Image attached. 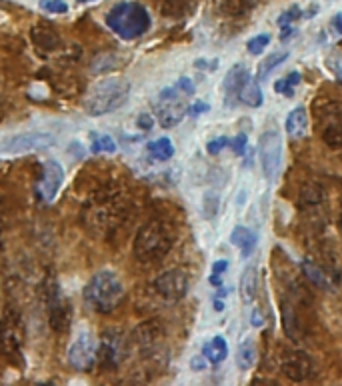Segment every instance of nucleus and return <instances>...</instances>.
Here are the masks:
<instances>
[{
    "label": "nucleus",
    "instance_id": "nucleus-17",
    "mask_svg": "<svg viewBox=\"0 0 342 386\" xmlns=\"http://www.w3.org/2000/svg\"><path fill=\"white\" fill-rule=\"evenodd\" d=\"M132 340L142 353H154L163 340V326L154 321L145 322L132 332Z\"/></svg>",
    "mask_w": 342,
    "mask_h": 386
},
{
    "label": "nucleus",
    "instance_id": "nucleus-12",
    "mask_svg": "<svg viewBox=\"0 0 342 386\" xmlns=\"http://www.w3.org/2000/svg\"><path fill=\"white\" fill-rule=\"evenodd\" d=\"M280 372L293 380V383H304L310 380L314 374V364L310 356L302 351H288L280 360Z\"/></svg>",
    "mask_w": 342,
    "mask_h": 386
},
{
    "label": "nucleus",
    "instance_id": "nucleus-39",
    "mask_svg": "<svg viewBox=\"0 0 342 386\" xmlns=\"http://www.w3.org/2000/svg\"><path fill=\"white\" fill-rule=\"evenodd\" d=\"M227 146H230V138H228V136H218V138H212L211 143L206 145V152H209L211 156H216V154H220Z\"/></svg>",
    "mask_w": 342,
    "mask_h": 386
},
{
    "label": "nucleus",
    "instance_id": "nucleus-23",
    "mask_svg": "<svg viewBox=\"0 0 342 386\" xmlns=\"http://www.w3.org/2000/svg\"><path fill=\"white\" fill-rule=\"evenodd\" d=\"M284 129L288 132V136L293 138H302L307 132H309V113L304 106H296L293 108L288 116H286V122H284Z\"/></svg>",
    "mask_w": 342,
    "mask_h": 386
},
{
    "label": "nucleus",
    "instance_id": "nucleus-11",
    "mask_svg": "<svg viewBox=\"0 0 342 386\" xmlns=\"http://www.w3.org/2000/svg\"><path fill=\"white\" fill-rule=\"evenodd\" d=\"M124 358H127V340L122 337V332H118V330L106 332L98 344L100 364L106 369H116Z\"/></svg>",
    "mask_w": 342,
    "mask_h": 386
},
{
    "label": "nucleus",
    "instance_id": "nucleus-8",
    "mask_svg": "<svg viewBox=\"0 0 342 386\" xmlns=\"http://www.w3.org/2000/svg\"><path fill=\"white\" fill-rule=\"evenodd\" d=\"M68 364L74 370L86 372L95 367V362L98 360V344L97 338L92 337L90 330L82 328L79 330V335L72 338L70 346H68Z\"/></svg>",
    "mask_w": 342,
    "mask_h": 386
},
{
    "label": "nucleus",
    "instance_id": "nucleus-3",
    "mask_svg": "<svg viewBox=\"0 0 342 386\" xmlns=\"http://www.w3.org/2000/svg\"><path fill=\"white\" fill-rule=\"evenodd\" d=\"M106 24L122 40H136L150 31L152 20L145 4L136 0H122L108 10Z\"/></svg>",
    "mask_w": 342,
    "mask_h": 386
},
{
    "label": "nucleus",
    "instance_id": "nucleus-28",
    "mask_svg": "<svg viewBox=\"0 0 342 386\" xmlns=\"http://www.w3.org/2000/svg\"><path fill=\"white\" fill-rule=\"evenodd\" d=\"M259 0H222L220 2V13L225 17H245L256 6Z\"/></svg>",
    "mask_w": 342,
    "mask_h": 386
},
{
    "label": "nucleus",
    "instance_id": "nucleus-32",
    "mask_svg": "<svg viewBox=\"0 0 342 386\" xmlns=\"http://www.w3.org/2000/svg\"><path fill=\"white\" fill-rule=\"evenodd\" d=\"M288 58V52L286 50H280V52H272V54H268L264 61H262V65L259 66V81L262 79H266L278 65H282L284 61Z\"/></svg>",
    "mask_w": 342,
    "mask_h": 386
},
{
    "label": "nucleus",
    "instance_id": "nucleus-5",
    "mask_svg": "<svg viewBox=\"0 0 342 386\" xmlns=\"http://www.w3.org/2000/svg\"><path fill=\"white\" fill-rule=\"evenodd\" d=\"M174 244V234L170 226L163 220H148L147 225L140 226V230L134 236L132 252L138 262H158L163 260Z\"/></svg>",
    "mask_w": 342,
    "mask_h": 386
},
{
    "label": "nucleus",
    "instance_id": "nucleus-1",
    "mask_svg": "<svg viewBox=\"0 0 342 386\" xmlns=\"http://www.w3.org/2000/svg\"><path fill=\"white\" fill-rule=\"evenodd\" d=\"M127 212L129 209L122 193L116 186L106 184L92 194L90 202L82 210V223L92 230V234L106 236L124 223Z\"/></svg>",
    "mask_w": 342,
    "mask_h": 386
},
{
    "label": "nucleus",
    "instance_id": "nucleus-7",
    "mask_svg": "<svg viewBox=\"0 0 342 386\" xmlns=\"http://www.w3.org/2000/svg\"><path fill=\"white\" fill-rule=\"evenodd\" d=\"M184 95L180 93L179 86H168L156 98L154 111H156V118L161 122L163 129H172L177 127L180 120L188 113V106L184 104Z\"/></svg>",
    "mask_w": 342,
    "mask_h": 386
},
{
    "label": "nucleus",
    "instance_id": "nucleus-25",
    "mask_svg": "<svg viewBox=\"0 0 342 386\" xmlns=\"http://www.w3.org/2000/svg\"><path fill=\"white\" fill-rule=\"evenodd\" d=\"M230 242H232L234 246L241 248L243 258H248L254 252V248H256L259 236H256V232H252V230L246 228V226H236V228L230 232Z\"/></svg>",
    "mask_w": 342,
    "mask_h": 386
},
{
    "label": "nucleus",
    "instance_id": "nucleus-9",
    "mask_svg": "<svg viewBox=\"0 0 342 386\" xmlns=\"http://www.w3.org/2000/svg\"><path fill=\"white\" fill-rule=\"evenodd\" d=\"M259 154H261V166L266 180H275L282 162V143L277 130H268L262 134Z\"/></svg>",
    "mask_w": 342,
    "mask_h": 386
},
{
    "label": "nucleus",
    "instance_id": "nucleus-46",
    "mask_svg": "<svg viewBox=\"0 0 342 386\" xmlns=\"http://www.w3.org/2000/svg\"><path fill=\"white\" fill-rule=\"evenodd\" d=\"M262 324H264V321H262L261 310H254L252 312V326H262Z\"/></svg>",
    "mask_w": 342,
    "mask_h": 386
},
{
    "label": "nucleus",
    "instance_id": "nucleus-41",
    "mask_svg": "<svg viewBox=\"0 0 342 386\" xmlns=\"http://www.w3.org/2000/svg\"><path fill=\"white\" fill-rule=\"evenodd\" d=\"M246 145H248V138H246V134H238V136H234L232 140H230V146H232V150L241 156V154H245L246 152Z\"/></svg>",
    "mask_w": 342,
    "mask_h": 386
},
{
    "label": "nucleus",
    "instance_id": "nucleus-42",
    "mask_svg": "<svg viewBox=\"0 0 342 386\" xmlns=\"http://www.w3.org/2000/svg\"><path fill=\"white\" fill-rule=\"evenodd\" d=\"M209 111H211V106H209L204 100H196L195 104L188 106V114H190V116H200V114L209 113Z\"/></svg>",
    "mask_w": 342,
    "mask_h": 386
},
{
    "label": "nucleus",
    "instance_id": "nucleus-29",
    "mask_svg": "<svg viewBox=\"0 0 342 386\" xmlns=\"http://www.w3.org/2000/svg\"><path fill=\"white\" fill-rule=\"evenodd\" d=\"M147 148L148 152H150V156L156 159V161H170V159L174 156V145H172V140L166 138V136L148 143Z\"/></svg>",
    "mask_w": 342,
    "mask_h": 386
},
{
    "label": "nucleus",
    "instance_id": "nucleus-16",
    "mask_svg": "<svg viewBox=\"0 0 342 386\" xmlns=\"http://www.w3.org/2000/svg\"><path fill=\"white\" fill-rule=\"evenodd\" d=\"M282 326L286 337L294 342H300L304 337V324L294 298H286V296L282 298Z\"/></svg>",
    "mask_w": 342,
    "mask_h": 386
},
{
    "label": "nucleus",
    "instance_id": "nucleus-45",
    "mask_svg": "<svg viewBox=\"0 0 342 386\" xmlns=\"http://www.w3.org/2000/svg\"><path fill=\"white\" fill-rule=\"evenodd\" d=\"M152 124H154V120H152L150 114H140L138 116V127L142 130H152Z\"/></svg>",
    "mask_w": 342,
    "mask_h": 386
},
{
    "label": "nucleus",
    "instance_id": "nucleus-47",
    "mask_svg": "<svg viewBox=\"0 0 342 386\" xmlns=\"http://www.w3.org/2000/svg\"><path fill=\"white\" fill-rule=\"evenodd\" d=\"M332 26L336 29V33L342 34V15H336L334 20H332Z\"/></svg>",
    "mask_w": 342,
    "mask_h": 386
},
{
    "label": "nucleus",
    "instance_id": "nucleus-34",
    "mask_svg": "<svg viewBox=\"0 0 342 386\" xmlns=\"http://www.w3.org/2000/svg\"><path fill=\"white\" fill-rule=\"evenodd\" d=\"M270 45V34H256V36H252L250 40H248V45H246V49L250 54H254V56H259L262 54V50L266 49Z\"/></svg>",
    "mask_w": 342,
    "mask_h": 386
},
{
    "label": "nucleus",
    "instance_id": "nucleus-48",
    "mask_svg": "<svg viewBox=\"0 0 342 386\" xmlns=\"http://www.w3.org/2000/svg\"><path fill=\"white\" fill-rule=\"evenodd\" d=\"M214 310L216 312H222L225 310V303L222 300H214Z\"/></svg>",
    "mask_w": 342,
    "mask_h": 386
},
{
    "label": "nucleus",
    "instance_id": "nucleus-20",
    "mask_svg": "<svg viewBox=\"0 0 342 386\" xmlns=\"http://www.w3.org/2000/svg\"><path fill=\"white\" fill-rule=\"evenodd\" d=\"M34 47L42 52H54V50L63 49V38L56 33L50 24H36L31 31Z\"/></svg>",
    "mask_w": 342,
    "mask_h": 386
},
{
    "label": "nucleus",
    "instance_id": "nucleus-40",
    "mask_svg": "<svg viewBox=\"0 0 342 386\" xmlns=\"http://www.w3.org/2000/svg\"><path fill=\"white\" fill-rule=\"evenodd\" d=\"M116 150V145L111 136H100L92 143V152H114Z\"/></svg>",
    "mask_w": 342,
    "mask_h": 386
},
{
    "label": "nucleus",
    "instance_id": "nucleus-37",
    "mask_svg": "<svg viewBox=\"0 0 342 386\" xmlns=\"http://www.w3.org/2000/svg\"><path fill=\"white\" fill-rule=\"evenodd\" d=\"M228 260H216L212 264V274H211V284L212 287H222V274L227 273Z\"/></svg>",
    "mask_w": 342,
    "mask_h": 386
},
{
    "label": "nucleus",
    "instance_id": "nucleus-35",
    "mask_svg": "<svg viewBox=\"0 0 342 386\" xmlns=\"http://www.w3.org/2000/svg\"><path fill=\"white\" fill-rule=\"evenodd\" d=\"M326 66H328V70L336 77V81L342 82V52L339 50H334V52H328V56H326Z\"/></svg>",
    "mask_w": 342,
    "mask_h": 386
},
{
    "label": "nucleus",
    "instance_id": "nucleus-31",
    "mask_svg": "<svg viewBox=\"0 0 342 386\" xmlns=\"http://www.w3.org/2000/svg\"><path fill=\"white\" fill-rule=\"evenodd\" d=\"M300 81H302V74H300L298 70H293V72H288L284 79L275 82V93L284 95L286 98H293L294 90H296V86L300 84Z\"/></svg>",
    "mask_w": 342,
    "mask_h": 386
},
{
    "label": "nucleus",
    "instance_id": "nucleus-27",
    "mask_svg": "<svg viewBox=\"0 0 342 386\" xmlns=\"http://www.w3.org/2000/svg\"><path fill=\"white\" fill-rule=\"evenodd\" d=\"M202 354L206 356V360L211 362V364H220L225 358L228 356V346H227V340L220 337H214L212 340H209L204 346H202Z\"/></svg>",
    "mask_w": 342,
    "mask_h": 386
},
{
    "label": "nucleus",
    "instance_id": "nucleus-38",
    "mask_svg": "<svg viewBox=\"0 0 342 386\" xmlns=\"http://www.w3.org/2000/svg\"><path fill=\"white\" fill-rule=\"evenodd\" d=\"M300 17H302V10H300V6H298V4H294V6H291L288 10H284V13L278 17V26L294 24V20H298Z\"/></svg>",
    "mask_w": 342,
    "mask_h": 386
},
{
    "label": "nucleus",
    "instance_id": "nucleus-15",
    "mask_svg": "<svg viewBox=\"0 0 342 386\" xmlns=\"http://www.w3.org/2000/svg\"><path fill=\"white\" fill-rule=\"evenodd\" d=\"M63 180H65V170H63V166L56 161L44 162V172H42V177L38 180V193H40V196H42L47 202L54 200V196L60 191Z\"/></svg>",
    "mask_w": 342,
    "mask_h": 386
},
{
    "label": "nucleus",
    "instance_id": "nucleus-21",
    "mask_svg": "<svg viewBox=\"0 0 342 386\" xmlns=\"http://www.w3.org/2000/svg\"><path fill=\"white\" fill-rule=\"evenodd\" d=\"M302 271L310 280V284H314L316 289L323 290H334L336 289V280H332L334 273L328 266H320L314 260H304L302 262Z\"/></svg>",
    "mask_w": 342,
    "mask_h": 386
},
{
    "label": "nucleus",
    "instance_id": "nucleus-22",
    "mask_svg": "<svg viewBox=\"0 0 342 386\" xmlns=\"http://www.w3.org/2000/svg\"><path fill=\"white\" fill-rule=\"evenodd\" d=\"M325 191L316 182H309L298 191V209L302 212H318L325 207Z\"/></svg>",
    "mask_w": 342,
    "mask_h": 386
},
{
    "label": "nucleus",
    "instance_id": "nucleus-10",
    "mask_svg": "<svg viewBox=\"0 0 342 386\" xmlns=\"http://www.w3.org/2000/svg\"><path fill=\"white\" fill-rule=\"evenodd\" d=\"M190 289V278L188 274L180 268H172L163 273L156 280H154V290L158 296H163L164 300L177 303L186 296V292Z\"/></svg>",
    "mask_w": 342,
    "mask_h": 386
},
{
    "label": "nucleus",
    "instance_id": "nucleus-26",
    "mask_svg": "<svg viewBox=\"0 0 342 386\" xmlns=\"http://www.w3.org/2000/svg\"><path fill=\"white\" fill-rule=\"evenodd\" d=\"M256 292H259V271L254 264H250L243 271V276H241V294H243L245 305L254 303Z\"/></svg>",
    "mask_w": 342,
    "mask_h": 386
},
{
    "label": "nucleus",
    "instance_id": "nucleus-36",
    "mask_svg": "<svg viewBox=\"0 0 342 386\" xmlns=\"http://www.w3.org/2000/svg\"><path fill=\"white\" fill-rule=\"evenodd\" d=\"M40 8L50 15H66L68 13V4L65 0H40Z\"/></svg>",
    "mask_w": 342,
    "mask_h": 386
},
{
    "label": "nucleus",
    "instance_id": "nucleus-50",
    "mask_svg": "<svg viewBox=\"0 0 342 386\" xmlns=\"http://www.w3.org/2000/svg\"><path fill=\"white\" fill-rule=\"evenodd\" d=\"M79 2H92V0H79Z\"/></svg>",
    "mask_w": 342,
    "mask_h": 386
},
{
    "label": "nucleus",
    "instance_id": "nucleus-33",
    "mask_svg": "<svg viewBox=\"0 0 342 386\" xmlns=\"http://www.w3.org/2000/svg\"><path fill=\"white\" fill-rule=\"evenodd\" d=\"M218 207H220V196L216 193H206L202 198V214L206 220H212L218 214Z\"/></svg>",
    "mask_w": 342,
    "mask_h": 386
},
{
    "label": "nucleus",
    "instance_id": "nucleus-24",
    "mask_svg": "<svg viewBox=\"0 0 342 386\" xmlns=\"http://www.w3.org/2000/svg\"><path fill=\"white\" fill-rule=\"evenodd\" d=\"M238 102H243V104L250 106V108H259V106H262L264 95H262L261 84H259V81H256L252 74H248L245 79V82H243L241 93H238Z\"/></svg>",
    "mask_w": 342,
    "mask_h": 386
},
{
    "label": "nucleus",
    "instance_id": "nucleus-13",
    "mask_svg": "<svg viewBox=\"0 0 342 386\" xmlns=\"http://www.w3.org/2000/svg\"><path fill=\"white\" fill-rule=\"evenodd\" d=\"M54 145V136L49 132H24V134H17L13 138H8L2 152L4 154H24V152H34L40 148Z\"/></svg>",
    "mask_w": 342,
    "mask_h": 386
},
{
    "label": "nucleus",
    "instance_id": "nucleus-49",
    "mask_svg": "<svg viewBox=\"0 0 342 386\" xmlns=\"http://www.w3.org/2000/svg\"><path fill=\"white\" fill-rule=\"evenodd\" d=\"M339 230H341V234H342V209H341V216H339Z\"/></svg>",
    "mask_w": 342,
    "mask_h": 386
},
{
    "label": "nucleus",
    "instance_id": "nucleus-2",
    "mask_svg": "<svg viewBox=\"0 0 342 386\" xmlns=\"http://www.w3.org/2000/svg\"><path fill=\"white\" fill-rule=\"evenodd\" d=\"M127 289L114 271H98L84 289V303L98 314H111L122 305Z\"/></svg>",
    "mask_w": 342,
    "mask_h": 386
},
{
    "label": "nucleus",
    "instance_id": "nucleus-18",
    "mask_svg": "<svg viewBox=\"0 0 342 386\" xmlns=\"http://www.w3.org/2000/svg\"><path fill=\"white\" fill-rule=\"evenodd\" d=\"M248 74H250V70L243 63L234 65L228 70L225 82H222V93H225V104L227 106L238 104V93H241V86H243V82Z\"/></svg>",
    "mask_w": 342,
    "mask_h": 386
},
{
    "label": "nucleus",
    "instance_id": "nucleus-30",
    "mask_svg": "<svg viewBox=\"0 0 342 386\" xmlns=\"http://www.w3.org/2000/svg\"><path fill=\"white\" fill-rule=\"evenodd\" d=\"M256 362V346L252 340H245L236 351V367L241 370H248Z\"/></svg>",
    "mask_w": 342,
    "mask_h": 386
},
{
    "label": "nucleus",
    "instance_id": "nucleus-43",
    "mask_svg": "<svg viewBox=\"0 0 342 386\" xmlns=\"http://www.w3.org/2000/svg\"><path fill=\"white\" fill-rule=\"evenodd\" d=\"M177 86L180 88V93L186 97V95H195V84L190 79H186V77H182L179 82H177Z\"/></svg>",
    "mask_w": 342,
    "mask_h": 386
},
{
    "label": "nucleus",
    "instance_id": "nucleus-6",
    "mask_svg": "<svg viewBox=\"0 0 342 386\" xmlns=\"http://www.w3.org/2000/svg\"><path fill=\"white\" fill-rule=\"evenodd\" d=\"M0 354L10 362L22 364V326L15 310H6L0 321Z\"/></svg>",
    "mask_w": 342,
    "mask_h": 386
},
{
    "label": "nucleus",
    "instance_id": "nucleus-14",
    "mask_svg": "<svg viewBox=\"0 0 342 386\" xmlns=\"http://www.w3.org/2000/svg\"><path fill=\"white\" fill-rule=\"evenodd\" d=\"M334 108H328L325 113H318V122H320V138L326 146L341 150L342 148V113Z\"/></svg>",
    "mask_w": 342,
    "mask_h": 386
},
{
    "label": "nucleus",
    "instance_id": "nucleus-19",
    "mask_svg": "<svg viewBox=\"0 0 342 386\" xmlns=\"http://www.w3.org/2000/svg\"><path fill=\"white\" fill-rule=\"evenodd\" d=\"M49 322L54 332H66L70 324V306L65 298H60L58 290L49 296Z\"/></svg>",
    "mask_w": 342,
    "mask_h": 386
},
{
    "label": "nucleus",
    "instance_id": "nucleus-4",
    "mask_svg": "<svg viewBox=\"0 0 342 386\" xmlns=\"http://www.w3.org/2000/svg\"><path fill=\"white\" fill-rule=\"evenodd\" d=\"M131 95V82L120 77H111L90 86L84 98V111L88 116H104L127 104Z\"/></svg>",
    "mask_w": 342,
    "mask_h": 386
},
{
    "label": "nucleus",
    "instance_id": "nucleus-44",
    "mask_svg": "<svg viewBox=\"0 0 342 386\" xmlns=\"http://www.w3.org/2000/svg\"><path fill=\"white\" fill-rule=\"evenodd\" d=\"M206 364H209V360H206V356L200 353V356H195L193 360H190V369L196 370V372H200V370L206 369Z\"/></svg>",
    "mask_w": 342,
    "mask_h": 386
}]
</instances>
